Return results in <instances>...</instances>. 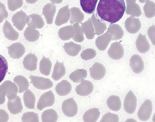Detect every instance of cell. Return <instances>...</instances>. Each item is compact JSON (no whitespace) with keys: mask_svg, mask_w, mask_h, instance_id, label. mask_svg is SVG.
<instances>
[{"mask_svg":"<svg viewBox=\"0 0 155 122\" xmlns=\"http://www.w3.org/2000/svg\"><path fill=\"white\" fill-rule=\"evenodd\" d=\"M125 9L124 0H100L97 8L96 18L101 23L111 24L122 18Z\"/></svg>","mask_w":155,"mask_h":122,"instance_id":"obj_1","label":"cell"},{"mask_svg":"<svg viewBox=\"0 0 155 122\" xmlns=\"http://www.w3.org/2000/svg\"><path fill=\"white\" fill-rule=\"evenodd\" d=\"M62 109L64 114L68 117L75 116L78 112V106L73 98L64 100L62 105Z\"/></svg>","mask_w":155,"mask_h":122,"instance_id":"obj_2","label":"cell"},{"mask_svg":"<svg viewBox=\"0 0 155 122\" xmlns=\"http://www.w3.org/2000/svg\"><path fill=\"white\" fill-rule=\"evenodd\" d=\"M29 78L33 86L38 89L45 90L53 86V82L49 79L32 75L30 76Z\"/></svg>","mask_w":155,"mask_h":122,"instance_id":"obj_3","label":"cell"},{"mask_svg":"<svg viewBox=\"0 0 155 122\" xmlns=\"http://www.w3.org/2000/svg\"><path fill=\"white\" fill-rule=\"evenodd\" d=\"M137 105V97L131 91H129L126 94L124 103V108L128 114H132L135 111Z\"/></svg>","mask_w":155,"mask_h":122,"instance_id":"obj_4","label":"cell"},{"mask_svg":"<svg viewBox=\"0 0 155 122\" xmlns=\"http://www.w3.org/2000/svg\"><path fill=\"white\" fill-rule=\"evenodd\" d=\"M54 102V95L50 90L41 95L38 101L37 107L38 110H42L45 108L53 105Z\"/></svg>","mask_w":155,"mask_h":122,"instance_id":"obj_5","label":"cell"},{"mask_svg":"<svg viewBox=\"0 0 155 122\" xmlns=\"http://www.w3.org/2000/svg\"><path fill=\"white\" fill-rule=\"evenodd\" d=\"M153 108L152 101L146 100L142 104L137 112V116L141 121H146L150 117Z\"/></svg>","mask_w":155,"mask_h":122,"instance_id":"obj_6","label":"cell"},{"mask_svg":"<svg viewBox=\"0 0 155 122\" xmlns=\"http://www.w3.org/2000/svg\"><path fill=\"white\" fill-rule=\"evenodd\" d=\"M8 53L13 59H18L21 57L25 52L24 46L20 42L14 43L7 47Z\"/></svg>","mask_w":155,"mask_h":122,"instance_id":"obj_7","label":"cell"},{"mask_svg":"<svg viewBox=\"0 0 155 122\" xmlns=\"http://www.w3.org/2000/svg\"><path fill=\"white\" fill-rule=\"evenodd\" d=\"M94 90L93 83L90 81L84 80L75 89L76 93L78 95L86 96L90 94Z\"/></svg>","mask_w":155,"mask_h":122,"instance_id":"obj_8","label":"cell"},{"mask_svg":"<svg viewBox=\"0 0 155 122\" xmlns=\"http://www.w3.org/2000/svg\"><path fill=\"white\" fill-rule=\"evenodd\" d=\"M26 22L28 27L33 29H41L44 25V22L42 17L37 14L27 15Z\"/></svg>","mask_w":155,"mask_h":122,"instance_id":"obj_9","label":"cell"},{"mask_svg":"<svg viewBox=\"0 0 155 122\" xmlns=\"http://www.w3.org/2000/svg\"><path fill=\"white\" fill-rule=\"evenodd\" d=\"M91 77L96 80L102 79L105 76L106 70L105 67L101 64L96 62L90 70Z\"/></svg>","mask_w":155,"mask_h":122,"instance_id":"obj_10","label":"cell"},{"mask_svg":"<svg viewBox=\"0 0 155 122\" xmlns=\"http://www.w3.org/2000/svg\"><path fill=\"white\" fill-rule=\"evenodd\" d=\"M26 14L22 10L14 14L12 18L14 25L19 31L23 30L26 25Z\"/></svg>","mask_w":155,"mask_h":122,"instance_id":"obj_11","label":"cell"},{"mask_svg":"<svg viewBox=\"0 0 155 122\" xmlns=\"http://www.w3.org/2000/svg\"><path fill=\"white\" fill-rule=\"evenodd\" d=\"M70 17V10L68 5L61 8L58 11L55 20V24L59 26L66 23Z\"/></svg>","mask_w":155,"mask_h":122,"instance_id":"obj_12","label":"cell"},{"mask_svg":"<svg viewBox=\"0 0 155 122\" xmlns=\"http://www.w3.org/2000/svg\"><path fill=\"white\" fill-rule=\"evenodd\" d=\"M2 29L5 37L8 39L15 41L18 39L19 36L18 32L14 29L7 19H5Z\"/></svg>","mask_w":155,"mask_h":122,"instance_id":"obj_13","label":"cell"},{"mask_svg":"<svg viewBox=\"0 0 155 122\" xmlns=\"http://www.w3.org/2000/svg\"><path fill=\"white\" fill-rule=\"evenodd\" d=\"M7 107L10 112L13 114L21 112L23 106L20 98L19 96H16L13 99L8 100Z\"/></svg>","mask_w":155,"mask_h":122,"instance_id":"obj_14","label":"cell"},{"mask_svg":"<svg viewBox=\"0 0 155 122\" xmlns=\"http://www.w3.org/2000/svg\"><path fill=\"white\" fill-rule=\"evenodd\" d=\"M38 59L34 54L30 53L25 57L23 61L24 67L30 71H34L37 68Z\"/></svg>","mask_w":155,"mask_h":122,"instance_id":"obj_15","label":"cell"},{"mask_svg":"<svg viewBox=\"0 0 155 122\" xmlns=\"http://www.w3.org/2000/svg\"><path fill=\"white\" fill-rule=\"evenodd\" d=\"M56 10V6L53 3L47 4L43 8L42 14L45 17L48 24L52 23Z\"/></svg>","mask_w":155,"mask_h":122,"instance_id":"obj_16","label":"cell"},{"mask_svg":"<svg viewBox=\"0 0 155 122\" xmlns=\"http://www.w3.org/2000/svg\"><path fill=\"white\" fill-rule=\"evenodd\" d=\"M130 66L134 73H139L144 69L143 62L139 56L135 55L130 60Z\"/></svg>","mask_w":155,"mask_h":122,"instance_id":"obj_17","label":"cell"},{"mask_svg":"<svg viewBox=\"0 0 155 122\" xmlns=\"http://www.w3.org/2000/svg\"><path fill=\"white\" fill-rule=\"evenodd\" d=\"M55 90L57 93L60 96L67 95L71 92L72 86L71 83L66 80H62L56 85Z\"/></svg>","mask_w":155,"mask_h":122,"instance_id":"obj_18","label":"cell"},{"mask_svg":"<svg viewBox=\"0 0 155 122\" xmlns=\"http://www.w3.org/2000/svg\"><path fill=\"white\" fill-rule=\"evenodd\" d=\"M65 73L66 69L63 63L57 60L54 66L52 78L54 80L58 81L63 77Z\"/></svg>","mask_w":155,"mask_h":122,"instance_id":"obj_19","label":"cell"},{"mask_svg":"<svg viewBox=\"0 0 155 122\" xmlns=\"http://www.w3.org/2000/svg\"><path fill=\"white\" fill-rule=\"evenodd\" d=\"M2 84L6 90V96L8 100L13 99L17 96L18 90L15 83L10 81L6 80Z\"/></svg>","mask_w":155,"mask_h":122,"instance_id":"obj_20","label":"cell"},{"mask_svg":"<svg viewBox=\"0 0 155 122\" xmlns=\"http://www.w3.org/2000/svg\"><path fill=\"white\" fill-rule=\"evenodd\" d=\"M100 116V112L99 109L93 108L85 112L83 116V120L85 122H96Z\"/></svg>","mask_w":155,"mask_h":122,"instance_id":"obj_21","label":"cell"},{"mask_svg":"<svg viewBox=\"0 0 155 122\" xmlns=\"http://www.w3.org/2000/svg\"><path fill=\"white\" fill-rule=\"evenodd\" d=\"M70 10V22L72 24L75 23H81L84 19V15L78 8L74 7L71 8Z\"/></svg>","mask_w":155,"mask_h":122,"instance_id":"obj_22","label":"cell"},{"mask_svg":"<svg viewBox=\"0 0 155 122\" xmlns=\"http://www.w3.org/2000/svg\"><path fill=\"white\" fill-rule=\"evenodd\" d=\"M63 48L68 55L72 56L78 55L81 49L80 45L76 44L72 41L65 43Z\"/></svg>","mask_w":155,"mask_h":122,"instance_id":"obj_23","label":"cell"},{"mask_svg":"<svg viewBox=\"0 0 155 122\" xmlns=\"http://www.w3.org/2000/svg\"><path fill=\"white\" fill-rule=\"evenodd\" d=\"M13 82L17 86L18 92L20 93L27 90L29 86V83L27 79L21 75H18L15 77Z\"/></svg>","mask_w":155,"mask_h":122,"instance_id":"obj_24","label":"cell"},{"mask_svg":"<svg viewBox=\"0 0 155 122\" xmlns=\"http://www.w3.org/2000/svg\"><path fill=\"white\" fill-rule=\"evenodd\" d=\"M87 76V70L84 69H76L72 72L70 74L69 77L73 82L79 83L86 78Z\"/></svg>","mask_w":155,"mask_h":122,"instance_id":"obj_25","label":"cell"},{"mask_svg":"<svg viewBox=\"0 0 155 122\" xmlns=\"http://www.w3.org/2000/svg\"><path fill=\"white\" fill-rule=\"evenodd\" d=\"M23 100L25 106L29 109H35V97L33 93L27 89L24 93Z\"/></svg>","mask_w":155,"mask_h":122,"instance_id":"obj_26","label":"cell"},{"mask_svg":"<svg viewBox=\"0 0 155 122\" xmlns=\"http://www.w3.org/2000/svg\"><path fill=\"white\" fill-rule=\"evenodd\" d=\"M107 104L110 110L114 111L120 110L121 106V103L119 97L114 95L110 96L108 98Z\"/></svg>","mask_w":155,"mask_h":122,"instance_id":"obj_27","label":"cell"},{"mask_svg":"<svg viewBox=\"0 0 155 122\" xmlns=\"http://www.w3.org/2000/svg\"><path fill=\"white\" fill-rule=\"evenodd\" d=\"M98 0H80L81 6L86 13L91 14L94 12Z\"/></svg>","mask_w":155,"mask_h":122,"instance_id":"obj_28","label":"cell"},{"mask_svg":"<svg viewBox=\"0 0 155 122\" xmlns=\"http://www.w3.org/2000/svg\"><path fill=\"white\" fill-rule=\"evenodd\" d=\"M74 35V29L71 25L61 28L58 30V35L63 40H67L72 38Z\"/></svg>","mask_w":155,"mask_h":122,"instance_id":"obj_29","label":"cell"},{"mask_svg":"<svg viewBox=\"0 0 155 122\" xmlns=\"http://www.w3.org/2000/svg\"><path fill=\"white\" fill-rule=\"evenodd\" d=\"M52 65V63L49 58H46L43 56L39 63L40 72L45 75H49L51 72Z\"/></svg>","mask_w":155,"mask_h":122,"instance_id":"obj_30","label":"cell"},{"mask_svg":"<svg viewBox=\"0 0 155 122\" xmlns=\"http://www.w3.org/2000/svg\"><path fill=\"white\" fill-rule=\"evenodd\" d=\"M58 115L56 112L53 109L45 110L41 116V121L43 122H56L58 119Z\"/></svg>","mask_w":155,"mask_h":122,"instance_id":"obj_31","label":"cell"},{"mask_svg":"<svg viewBox=\"0 0 155 122\" xmlns=\"http://www.w3.org/2000/svg\"><path fill=\"white\" fill-rule=\"evenodd\" d=\"M24 34L26 40L30 42L36 41L40 36V33L38 30L28 27L26 28Z\"/></svg>","mask_w":155,"mask_h":122,"instance_id":"obj_32","label":"cell"},{"mask_svg":"<svg viewBox=\"0 0 155 122\" xmlns=\"http://www.w3.org/2000/svg\"><path fill=\"white\" fill-rule=\"evenodd\" d=\"M73 26L74 29V35L72 39L75 42H82L84 39V34L81 27L78 22L74 24Z\"/></svg>","mask_w":155,"mask_h":122,"instance_id":"obj_33","label":"cell"},{"mask_svg":"<svg viewBox=\"0 0 155 122\" xmlns=\"http://www.w3.org/2000/svg\"><path fill=\"white\" fill-rule=\"evenodd\" d=\"M8 65L5 58L0 55V83L4 79L8 72Z\"/></svg>","mask_w":155,"mask_h":122,"instance_id":"obj_34","label":"cell"},{"mask_svg":"<svg viewBox=\"0 0 155 122\" xmlns=\"http://www.w3.org/2000/svg\"><path fill=\"white\" fill-rule=\"evenodd\" d=\"M22 122H39L38 114L34 112L24 113L21 117Z\"/></svg>","mask_w":155,"mask_h":122,"instance_id":"obj_35","label":"cell"},{"mask_svg":"<svg viewBox=\"0 0 155 122\" xmlns=\"http://www.w3.org/2000/svg\"><path fill=\"white\" fill-rule=\"evenodd\" d=\"M8 9L14 11L21 8L23 4V0H7Z\"/></svg>","mask_w":155,"mask_h":122,"instance_id":"obj_36","label":"cell"},{"mask_svg":"<svg viewBox=\"0 0 155 122\" xmlns=\"http://www.w3.org/2000/svg\"><path fill=\"white\" fill-rule=\"evenodd\" d=\"M119 121V117L117 115L109 112L103 116L100 122H118Z\"/></svg>","mask_w":155,"mask_h":122,"instance_id":"obj_37","label":"cell"},{"mask_svg":"<svg viewBox=\"0 0 155 122\" xmlns=\"http://www.w3.org/2000/svg\"><path fill=\"white\" fill-rule=\"evenodd\" d=\"M82 29L84 31L87 38L88 39L91 38V23L89 19L84 23H81Z\"/></svg>","mask_w":155,"mask_h":122,"instance_id":"obj_38","label":"cell"},{"mask_svg":"<svg viewBox=\"0 0 155 122\" xmlns=\"http://www.w3.org/2000/svg\"><path fill=\"white\" fill-rule=\"evenodd\" d=\"M95 55L94 52L90 49L83 51L81 54L82 59L85 60L92 59L95 57Z\"/></svg>","mask_w":155,"mask_h":122,"instance_id":"obj_39","label":"cell"},{"mask_svg":"<svg viewBox=\"0 0 155 122\" xmlns=\"http://www.w3.org/2000/svg\"><path fill=\"white\" fill-rule=\"evenodd\" d=\"M8 16V13L4 4L0 2V23Z\"/></svg>","mask_w":155,"mask_h":122,"instance_id":"obj_40","label":"cell"},{"mask_svg":"<svg viewBox=\"0 0 155 122\" xmlns=\"http://www.w3.org/2000/svg\"><path fill=\"white\" fill-rule=\"evenodd\" d=\"M6 91L5 88L2 85L0 86V104L4 103Z\"/></svg>","mask_w":155,"mask_h":122,"instance_id":"obj_41","label":"cell"},{"mask_svg":"<svg viewBox=\"0 0 155 122\" xmlns=\"http://www.w3.org/2000/svg\"><path fill=\"white\" fill-rule=\"evenodd\" d=\"M8 115L7 112L2 109H0V122H8Z\"/></svg>","mask_w":155,"mask_h":122,"instance_id":"obj_42","label":"cell"},{"mask_svg":"<svg viewBox=\"0 0 155 122\" xmlns=\"http://www.w3.org/2000/svg\"><path fill=\"white\" fill-rule=\"evenodd\" d=\"M51 2L55 4H59L61 3L62 1L63 0H50Z\"/></svg>","mask_w":155,"mask_h":122,"instance_id":"obj_43","label":"cell"},{"mask_svg":"<svg viewBox=\"0 0 155 122\" xmlns=\"http://www.w3.org/2000/svg\"><path fill=\"white\" fill-rule=\"evenodd\" d=\"M26 2L28 3L33 4L35 3L38 0H25Z\"/></svg>","mask_w":155,"mask_h":122,"instance_id":"obj_44","label":"cell"}]
</instances>
